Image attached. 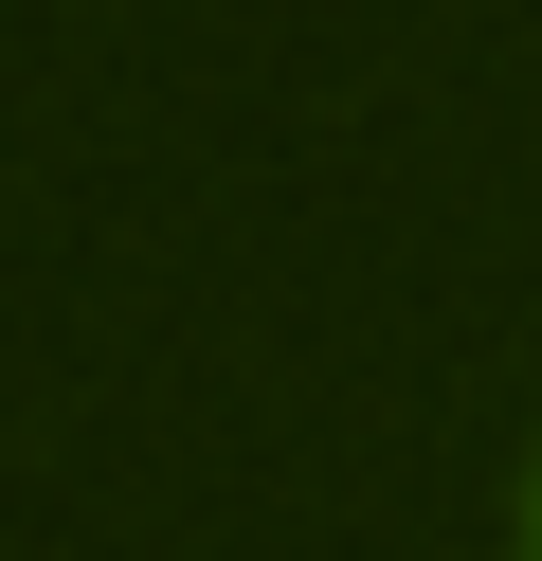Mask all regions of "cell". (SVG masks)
Returning <instances> with one entry per match:
<instances>
[{
  "label": "cell",
  "mask_w": 542,
  "mask_h": 561,
  "mask_svg": "<svg viewBox=\"0 0 542 561\" xmlns=\"http://www.w3.org/2000/svg\"><path fill=\"white\" fill-rule=\"evenodd\" d=\"M524 525H542V489H524Z\"/></svg>",
  "instance_id": "cell-1"
}]
</instances>
